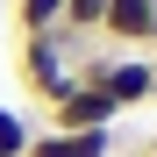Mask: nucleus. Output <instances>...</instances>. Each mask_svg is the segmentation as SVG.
Wrapping results in <instances>:
<instances>
[{
  "mask_svg": "<svg viewBox=\"0 0 157 157\" xmlns=\"http://www.w3.org/2000/svg\"><path fill=\"white\" fill-rule=\"evenodd\" d=\"M93 50V36H71V29H43V36H21V86H29L43 107L57 100L64 86H78V57Z\"/></svg>",
  "mask_w": 157,
  "mask_h": 157,
  "instance_id": "f257e3e1",
  "label": "nucleus"
},
{
  "mask_svg": "<svg viewBox=\"0 0 157 157\" xmlns=\"http://www.w3.org/2000/svg\"><path fill=\"white\" fill-rule=\"evenodd\" d=\"M114 121H121V107L100 86H64L57 100H50V128H64V136L71 128H114Z\"/></svg>",
  "mask_w": 157,
  "mask_h": 157,
  "instance_id": "f03ea898",
  "label": "nucleus"
},
{
  "mask_svg": "<svg viewBox=\"0 0 157 157\" xmlns=\"http://www.w3.org/2000/svg\"><path fill=\"white\" fill-rule=\"evenodd\" d=\"M29 157H114V128H43L29 136Z\"/></svg>",
  "mask_w": 157,
  "mask_h": 157,
  "instance_id": "7ed1b4c3",
  "label": "nucleus"
},
{
  "mask_svg": "<svg viewBox=\"0 0 157 157\" xmlns=\"http://www.w3.org/2000/svg\"><path fill=\"white\" fill-rule=\"evenodd\" d=\"M14 29H21V36L64 29V0H14Z\"/></svg>",
  "mask_w": 157,
  "mask_h": 157,
  "instance_id": "20e7f679",
  "label": "nucleus"
},
{
  "mask_svg": "<svg viewBox=\"0 0 157 157\" xmlns=\"http://www.w3.org/2000/svg\"><path fill=\"white\" fill-rule=\"evenodd\" d=\"M29 136H36L29 114L21 107H0V157H29Z\"/></svg>",
  "mask_w": 157,
  "mask_h": 157,
  "instance_id": "39448f33",
  "label": "nucleus"
},
{
  "mask_svg": "<svg viewBox=\"0 0 157 157\" xmlns=\"http://www.w3.org/2000/svg\"><path fill=\"white\" fill-rule=\"evenodd\" d=\"M150 100H157V50H150Z\"/></svg>",
  "mask_w": 157,
  "mask_h": 157,
  "instance_id": "423d86ee",
  "label": "nucleus"
},
{
  "mask_svg": "<svg viewBox=\"0 0 157 157\" xmlns=\"http://www.w3.org/2000/svg\"><path fill=\"white\" fill-rule=\"evenodd\" d=\"M143 157H157V136H150V143H143Z\"/></svg>",
  "mask_w": 157,
  "mask_h": 157,
  "instance_id": "0eeeda50",
  "label": "nucleus"
}]
</instances>
